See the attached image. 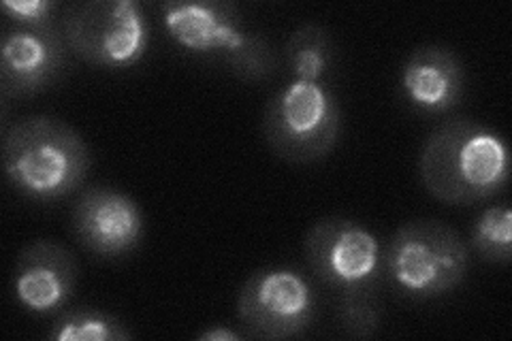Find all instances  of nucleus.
Segmentation results:
<instances>
[{
    "mask_svg": "<svg viewBox=\"0 0 512 341\" xmlns=\"http://www.w3.org/2000/svg\"><path fill=\"white\" fill-rule=\"evenodd\" d=\"M160 20L169 39L182 50L222 60L248 84L265 81L278 69V54L271 43L224 0H171L160 5Z\"/></svg>",
    "mask_w": 512,
    "mask_h": 341,
    "instance_id": "obj_4",
    "label": "nucleus"
},
{
    "mask_svg": "<svg viewBox=\"0 0 512 341\" xmlns=\"http://www.w3.org/2000/svg\"><path fill=\"white\" fill-rule=\"evenodd\" d=\"M86 139L54 116H30L3 139V169L9 184L32 201H58L75 192L90 173Z\"/></svg>",
    "mask_w": 512,
    "mask_h": 341,
    "instance_id": "obj_3",
    "label": "nucleus"
},
{
    "mask_svg": "<svg viewBox=\"0 0 512 341\" xmlns=\"http://www.w3.org/2000/svg\"><path fill=\"white\" fill-rule=\"evenodd\" d=\"M235 310L248 339L282 341L312 327L316 292L306 275L293 267H265L244 282Z\"/></svg>",
    "mask_w": 512,
    "mask_h": 341,
    "instance_id": "obj_8",
    "label": "nucleus"
},
{
    "mask_svg": "<svg viewBox=\"0 0 512 341\" xmlns=\"http://www.w3.org/2000/svg\"><path fill=\"white\" fill-rule=\"evenodd\" d=\"M69 52L101 69H131L150 47V22L135 0H86L64 9Z\"/></svg>",
    "mask_w": 512,
    "mask_h": 341,
    "instance_id": "obj_7",
    "label": "nucleus"
},
{
    "mask_svg": "<svg viewBox=\"0 0 512 341\" xmlns=\"http://www.w3.org/2000/svg\"><path fill=\"white\" fill-rule=\"evenodd\" d=\"M69 47L62 35L9 28L0 41V84L13 99L41 94L52 88L67 71Z\"/></svg>",
    "mask_w": 512,
    "mask_h": 341,
    "instance_id": "obj_10",
    "label": "nucleus"
},
{
    "mask_svg": "<svg viewBox=\"0 0 512 341\" xmlns=\"http://www.w3.org/2000/svg\"><path fill=\"white\" fill-rule=\"evenodd\" d=\"M288 71L299 81L323 84L335 64V45L329 30L320 24H303L284 43Z\"/></svg>",
    "mask_w": 512,
    "mask_h": 341,
    "instance_id": "obj_13",
    "label": "nucleus"
},
{
    "mask_svg": "<svg viewBox=\"0 0 512 341\" xmlns=\"http://www.w3.org/2000/svg\"><path fill=\"white\" fill-rule=\"evenodd\" d=\"M342 109L325 84L293 79L267 101L263 135L282 160L310 165L331 154L340 139Z\"/></svg>",
    "mask_w": 512,
    "mask_h": 341,
    "instance_id": "obj_6",
    "label": "nucleus"
},
{
    "mask_svg": "<svg viewBox=\"0 0 512 341\" xmlns=\"http://www.w3.org/2000/svg\"><path fill=\"white\" fill-rule=\"evenodd\" d=\"M73 231L88 252L111 261L139 248L146 220L128 194L109 186H92L73 209Z\"/></svg>",
    "mask_w": 512,
    "mask_h": 341,
    "instance_id": "obj_9",
    "label": "nucleus"
},
{
    "mask_svg": "<svg viewBox=\"0 0 512 341\" xmlns=\"http://www.w3.org/2000/svg\"><path fill=\"white\" fill-rule=\"evenodd\" d=\"M303 256L335 301V320L350 339H372L382 322L384 254L365 224L329 216L303 237Z\"/></svg>",
    "mask_w": 512,
    "mask_h": 341,
    "instance_id": "obj_1",
    "label": "nucleus"
},
{
    "mask_svg": "<svg viewBox=\"0 0 512 341\" xmlns=\"http://www.w3.org/2000/svg\"><path fill=\"white\" fill-rule=\"evenodd\" d=\"M399 86L406 101L423 113H446L455 109L468 88V75L461 58L444 45H421L406 58Z\"/></svg>",
    "mask_w": 512,
    "mask_h": 341,
    "instance_id": "obj_12",
    "label": "nucleus"
},
{
    "mask_svg": "<svg viewBox=\"0 0 512 341\" xmlns=\"http://www.w3.org/2000/svg\"><path fill=\"white\" fill-rule=\"evenodd\" d=\"M77 275V261L67 248L47 239L35 241L15 263L13 297L30 314H58L75 295Z\"/></svg>",
    "mask_w": 512,
    "mask_h": 341,
    "instance_id": "obj_11",
    "label": "nucleus"
},
{
    "mask_svg": "<svg viewBox=\"0 0 512 341\" xmlns=\"http://www.w3.org/2000/svg\"><path fill=\"white\" fill-rule=\"evenodd\" d=\"M472 250L491 265H508L512 258V211L506 205L487 207L470 233Z\"/></svg>",
    "mask_w": 512,
    "mask_h": 341,
    "instance_id": "obj_15",
    "label": "nucleus"
},
{
    "mask_svg": "<svg viewBox=\"0 0 512 341\" xmlns=\"http://www.w3.org/2000/svg\"><path fill=\"white\" fill-rule=\"evenodd\" d=\"M468 243L440 220H412L399 226L384 252V275L410 299H438L468 275Z\"/></svg>",
    "mask_w": 512,
    "mask_h": 341,
    "instance_id": "obj_5",
    "label": "nucleus"
},
{
    "mask_svg": "<svg viewBox=\"0 0 512 341\" xmlns=\"http://www.w3.org/2000/svg\"><path fill=\"white\" fill-rule=\"evenodd\" d=\"M58 5L54 0H5L3 13L9 22L30 30L62 35L60 20H56Z\"/></svg>",
    "mask_w": 512,
    "mask_h": 341,
    "instance_id": "obj_16",
    "label": "nucleus"
},
{
    "mask_svg": "<svg viewBox=\"0 0 512 341\" xmlns=\"http://www.w3.org/2000/svg\"><path fill=\"white\" fill-rule=\"evenodd\" d=\"M54 341H128L133 331L118 316L96 310V307H77L62 312L47 331Z\"/></svg>",
    "mask_w": 512,
    "mask_h": 341,
    "instance_id": "obj_14",
    "label": "nucleus"
},
{
    "mask_svg": "<svg viewBox=\"0 0 512 341\" xmlns=\"http://www.w3.org/2000/svg\"><path fill=\"white\" fill-rule=\"evenodd\" d=\"M197 339L199 341H242V339H246V335H239L237 331H233L229 327H220V324H216V327L199 333Z\"/></svg>",
    "mask_w": 512,
    "mask_h": 341,
    "instance_id": "obj_17",
    "label": "nucleus"
},
{
    "mask_svg": "<svg viewBox=\"0 0 512 341\" xmlns=\"http://www.w3.org/2000/svg\"><path fill=\"white\" fill-rule=\"evenodd\" d=\"M419 175L431 197L446 205L493 199L510 182L508 145L483 124L448 120L423 143Z\"/></svg>",
    "mask_w": 512,
    "mask_h": 341,
    "instance_id": "obj_2",
    "label": "nucleus"
}]
</instances>
